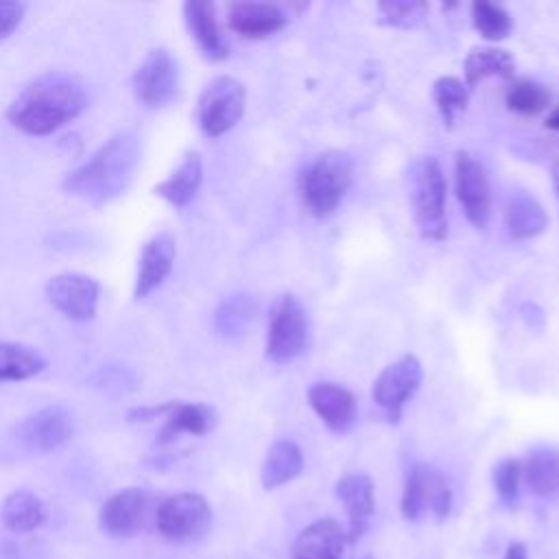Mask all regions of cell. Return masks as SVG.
Segmentation results:
<instances>
[{
  "label": "cell",
  "instance_id": "obj_8",
  "mask_svg": "<svg viewBox=\"0 0 559 559\" xmlns=\"http://www.w3.org/2000/svg\"><path fill=\"white\" fill-rule=\"evenodd\" d=\"M308 345V317L304 306L293 295H284L269 323L266 334V356L277 362H290L304 354Z\"/></svg>",
  "mask_w": 559,
  "mask_h": 559
},
{
  "label": "cell",
  "instance_id": "obj_25",
  "mask_svg": "<svg viewBox=\"0 0 559 559\" xmlns=\"http://www.w3.org/2000/svg\"><path fill=\"white\" fill-rule=\"evenodd\" d=\"M301 467H304V454H301L299 445L293 441H286V439L275 441L269 448L266 459L262 463V472H260L262 487L275 489V487L286 485L301 474Z\"/></svg>",
  "mask_w": 559,
  "mask_h": 559
},
{
  "label": "cell",
  "instance_id": "obj_37",
  "mask_svg": "<svg viewBox=\"0 0 559 559\" xmlns=\"http://www.w3.org/2000/svg\"><path fill=\"white\" fill-rule=\"evenodd\" d=\"M170 411V402H164V404H146V406H135L127 413V421L131 424H146V421H153L157 417H166V413Z\"/></svg>",
  "mask_w": 559,
  "mask_h": 559
},
{
  "label": "cell",
  "instance_id": "obj_21",
  "mask_svg": "<svg viewBox=\"0 0 559 559\" xmlns=\"http://www.w3.org/2000/svg\"><path fill=\"white\" fill-rule=\"evenodd\" d=\"M347 542L345 531L332 518L308 524L293 544V559H341Z\"/></svg>",
  "mask_w": 559,
  "mask_h": 559
},
{
  "label": "cell",
  "instance_id": "obj_13",
  "mask_svg": "<svg viewBox=\"0 0 559 559\" xmlns=\"http://www.w3.org/2000/svg\"><path fill=\"white\" fill-rule=\"evenodd\" d=\"M72 413L61 404L44 406L26 415L15 435L31 452H52L72 439Z\"/></svg>",
  "mask_w": 559,
  "mask_h": 559
},
{
  "label": "cell",
  "instance_id": "obj_24",
  "mask_svg": "<svg viewBox=\"0 0 559 559\" xmlns=\"http://www.w3.org/2000/svg\"><path fill=\"white\" fill-rule=\"evenodd\" d=\"M465 72V85L476 87L485 79L498 76V79H513L515 74V61L509 50L504 48H493V46H483V48H472L469 55L465 57L463 63Z\"/></svg>",
  "mask_w": 559,
  "mask_h": 559
},
{
  "label": "cell",
  "instance_id": "obj_38",
  "mask_svg": "<svg viewBox=\"0 0 559 559\" xmlns=\"http://www.w3.org/2000/svg\"><path fill=\"white\" fill-rule=\"evenodd\" d=\"M504 559H528L526 544H524V542H511V544L507 546Z\"/></svg>",
  "mask_w": 559,
  "mask_h": 559
},
{
  "label": "cell",
  "instance_id": "obj_6",
  "mask_svg": "<svg viewBox=\"0 0 559 559\" xmlns=\"http://www.w3.org/2000/svg\"><path fill=\"white\" fill-rule=\"evenodd\" d=\"M245 85L234 76H218L210 81L199 96V127L205 135L216 138L238 124L245 114Z\"/></svg>",
  "mask_w": 559,
  "mask_h": 559
},
{
  "label": "cell",
  "instance_id": "obj_10",
  "mask_svg": "<svg viewBox=\"0 0 559 559\" xmlns=\"http://www.w3.org/2000/svg\"><path fill=\"white\" fill-rule=\"evenodd\" d=\"M421 380V365L411 354L382 369L373 382V402L384 411L389 421H397L402 417L406 402L419 391Z\"/></svg>",
  "mask_w": 559,
  "mask_h": 559
},
{
  "label": "cell",
  "instance_id": "obj_39",
  "mask_svg": "<svg viewBox=\"0 0 559 559\" xmlns=\"http://www.w3.org/2000/svg\"><path fill=\"white\" fill-rule=\"evenodd\" d=\"M546 127H548V129L559 131V105L548 114V118H546Z\"/></svg>",
  "mask_w": 559,
  "mask_h": 559
},
{
  "label": "cell",
  "instance_id": "obj_4",
  "mask_svg": "<svg viewBox=\"0 0 559 559\" xmlns=\"http://www.w3.org/2000/svg\"><path fill=\"white\" fill-rule=\"evenodd\" d=\"M411 205L415 223L424 238L441 240L448 234L445 223V175L435 157H419L411 173Z\"/></svg>",
  "mask_w": 559,
  "mask_h": 559
},
{
  "label": "cell",
  "instance_id": "obj_17",
  "mask_svg": "<svg viewBox=\"0 0 559 559\" xmlns=\"http://www.w3.org/2000/svg\"><path fill=\"white\" fill-rule=\"evenodd\" d=\"M183 22L190 37L199 46L201 55L210 61H223L229 55V46L216 20V7L207 0L183 2Z\"/></svg>",
  "mask_w": 559,
  "mask_h": 559
},
{
  "label": "cell",
  "instance_id": "obj_28",
  "mask_svg": "<svg viewBox=\"0 0 559 559\" xmlns=\"http://www.w3.org/2000/svg\"><path fill=\"white\" fill-rule=\"evenodd\" d=\"M46 367L39 349L26 343L0 341V382H20L37 376Z\"/></svg>",
  "mask_w": 559,
  "mask_h": 559
},
{
  "label": "cell",
  "instance_id": "obj_34",
  "mask_svg": "<svg viewBox=\"0 0 559 559\" xmlns=\"http://www.w3.org/2000/svg\"><path fill=\"white\" fill-rule=\"evenodd\" d=\"M520 480H522V461H518V459H502L493 467V489H496L498 498L507 507H515L518 504Z\"/></svg>",
  "mask_w": 559,
  "mask_h": 559
},
{
  "label": "cell",
  "instance_id": "obj_30",
  "mask_svg": "<svg viewBox=\"0 0 559 559\" xmlns=\"http://www.w3.org/2000/svg\"><path fill=\"white\" fill-rule=\"evenodd\" d=\"M255 304L249 295H229L223 299L214 312V325L223 336L240 334L253 319Z\"/></svg>",
  "mask_w": 559,
  "mask_h": 559
},
{
  "label": "cell",
  "instance_id": "obj_2",
  "mask_svg": "<svg viewBox=\"0 0 559 559\" xmlns=\"http://www.w3.org/2000/svg\"><path fill=\"white\" fill-rule=\"evenodd\" d=\"M138 164V135L131 131L116 133L85 164L66 175L63 190L94 205L109 203L127 190Z\"/></svg>",
  "mask_w": 559,
  "mask_h": 559
},
{
  "label": "cell",
  "instance_id": "obj_9",
  "mask_svg": "<svg viewBox=\"0 0 559 559\" xmlns=\"http://www.w3.org/2000/svg\"><path fill=\"white\" fill-rule=\"evenodd\" d=\"M153 513V493L142 487H127L109 496L98 511V528L116 539L133 537Z\"/></svg>",
  "mask_w": 559,
  "mask_h": 559
},
{
  "label": "cell",
  "instance_id": "obj_16",
  "mask_svg": "<svg viewBox=\"0 0 559 559\" xmlns=\"http://www.w3.org/2000/svg\"><path fill=\"white\" fill-rule=\"evenodd\" d=\"M336 498L345 507L347 513V542H356L365 535L369 520L376 511V493L373 480L362 472H349L336 483Z\"/></svg>",
  "mask_w": 559,
  "mask_h": 559
},
{
  "label": "cell",
  "instance_id": "obj_14",
  "mask_svg": "<svg viewBox=\"0 0 559 559\" xmlns=\"http://www.w3.org/2000/svg\"><path fill=\"white\" fill-rule=\"evenodd\" d=\"M135 98L148 107L166 105L177 92V66L166 48L151 50L133 74Z\"/></svg>",
  "mask_w": 559,
  "mask_h": 559
},
{
  "label": "cell",
  "instance_id": "obj_7",
  "mask_svg": "<svg viewBox=\"0 0 559 559\" xmlns=\"http://www.w3.org/2000/svg\"><path fill=\"white\" fill-rule=\"evenodd\" d=\"M400 509L406 520H419L424 513L445 520L452 509V489L445 476L430 465H413L404 483Z\"/></svg>",
  "mask_w": 559,
  "mask_h": 559
},
{
  "label": "cell",
  "instance_id": "obj_3",
  "mask_svg": "<svg viewBox=\"0 0 559 559\" xmlns=\"http://www.w3.org/2000/svg\"><path fill=\"white\" fill-rule=\"evenodd\" d=\"M354 177V164L343 151L317 155L301 175V199L310 214H332L347 194Z\"/></svg>",
  "mask_w": 559,
  "mask_h": 559
},
{
  "label": "cell",
  "instance_id": "obj_1",
  "mask_svg": "<svg viewBox=\"0 0 559 559\" xmlns=\"http://www.w3.org/2000/svg\"><path fill=\"white\" fill-rule=\"evenodd\" d=\"M87 107L85 87L70 74L48 72L31 81L9 105V122L28 135H48Z\"/></svg>",
  "mask_w": 559,
  "mask_h": 559
},
{
  "label": "cell",
  "instance_id": "obj_33",
  "mask_svg": "<svg viewBox=\"0 0 559 559\" xmlns=\"http://www.w3.org/2000/svg\"><path fill=\"white\" fill-rule=\"evenodd\" d=\"M382 20L397 28H415L426 20L428 4L421 0H384L378 2Z\"/></svg>",
  "mask_w": 559,
  "mask_h": 559
},
{
  "label": "cell",
  "instance_id": "obj_20",
  "mask_svg": "<svg viewBox=\"0 0 559 559\" xmlns=\"http://www.w3.org/2000/svg\"><path fill=\"white\" fill-rule=\"evenodd\" d=\"M216 424L212 406L201 402H170V411L164 417V426L157 435V443L166 445L177 441L181 435L203 437Z\"/></svg>",
  "mask_w": 559,
  "mask_h": 559
},
{
  "label": "cell",
  "instance_id": "obj_11",
  "mask_svg": "<svg viewBox=\"0 0 559 559\" xmlns=\"http://www.w3.org/2000/svg\"><path fill=\"white\" fill-rule=\"evenodd\" d=\"M46 297L66 319L90 321L98 310L100 284L85 273H59L48 280Z\"/></svg>",
  "mask_w": 559,
  "mask_h": 559
},
{
  "label": "cell",
  "instance_id": "obj_12",
  "mask_svg": "<svg viewBox=\"0 0 559 559\" xmlns=\"http://www.w3.org/2000/svg\"><path fill=\"white\" fill-rule=\"evenodd\" d=\"M454 186L459 203L463 205L465 218L476 227L483 229L489 223L491 214V190L489 179L480 162L469 155L467 151H459L454 159Z\"/></svg>",
  "mask_w": 559,
  "mask_h": 559
},
{
  "label": "cell",
  "instance_id": "obj_15",
  "mask_svg": "<svg viewBox=\"0 0 559 559\" xmlns=\"http://www.w3.org/2000/svg\"><path fill=\"white\" fill-rule=\"evenodd\" d=\"M175 255H177V240L170 231H159L144 242L140 262H138L135 286H133L135 299H144L157 286H162V282L173 271Z\"/></svg>",
  "mask_w": 559,
  "mask_h": 559
},
{
  "label": "cell",
  "instance_id": "obj_35",
  "mask_svg": "<svg viewBox=\"0 0 559 559\" xmlns=\"http://www.w3.org/2000/svg\"><path fill=\"white\" fill-rule=\"evenodd\" d=\"M92 384L107 391V393H129L135 389V376L131 369L120 365H107L100 367L92 378Z\"/></svg>",
  "mask_w": 559,
  "mask_h": 559
},
{
  "label": "cell",
  "instance_id": "obj_27",
  "mask_svg": "<svg viewBox=\"0 0 559 559\" xmlns=\"http://www.w3.org/2000/svg\"><path fill=\"white\" fill-rule=\"evenodd\" d=\"M522 476L528 489L537 496L559 491V448L542 445L531 450L522 463Z\"/></svg>",
  "mask_w": 559,
  "mask_h": 559
},
{
  "label": "cell",
  "instance_id": "obj_32",
  "mask_svg": "<svg viewBox=\"0 0 559 559\" xmlns=\"http://www.w3.org/2000/svg\"><path fill=\"white\" fill-rule=\"evenodd\" d=\"M432 98L443 122L452 124L454 116L467 107L469 94H467V85L461 79L439 76L432 85Z\"/></svg>",
  "mask_w": 559,
  "mask_h": 559
},
{
  "label": "cell",
  "instance_id": "obj_5",
  "mask_svg": "<svg viewBox=\"0 0 559 559\" xmlns=\"http://www.w3.org/2000/svg\"><path fill=\"white\" fill-rule=\"evenodd\" d=\"M155 524L164 539L175 544H190L210 531L212 507L201 493L179 491L159 502L155 509Z\"/></svg>",
  "mask_w": 559,
  "mask_h": 559
},
{
  "label": "cell",
  "instance_id": "obj_18",
  "mask_svg": "<svg viewBox=\"0 0 559 559\" xmlns=\"http://www.w3.org/2000/svg\"><path fill=\"white\" fill-rule=\"evenodd\" d=\"M286 13L271 2H234L227 9L229 28L247 39L269 37L286 26Z\"/></svg>",
  "mask_w": 559,
  "mask_h": 559
},
{
  "label": "cell",
  "instance_id": "obj_19",
  "mask_svg": "<svg viewBox=\"0 0 559 559\" xmlns=\"http://www.w3.org/2000/svg\"><path fill=\"white\" fill-rule=\"evenodd\" d=\"M308 402L332 432H347L356 419V400L341 384L314 382L308 389Z\"/></svg>",
  "mask_w": 559,
  "mask_h": 559
},
{
  "label": "cell",
  "instance_id": "obj_29",
  "mask_svg": "<svg viewBox=\"0 0 559 559\" xmlns=\"http://www.w3.org/2000/svg\"><path fill=\"white\" fill-rule=\"evenodd\" d=\"M504 103L511 111L522 116H535L550 105V92L531 79H513L507 85Z\"/></svg>",
  "mask_w": 559,
  "mask_h": 559
},
{
  "label": "cell",
  "instance_id": "obj_31",
  "mask_svg": "<svg viewBox=\"0 0 559 559\" xmlns=\"http://www.w3.org/2000/svg\"><path fill=\"white\" fill-rule=\"evenodd\" d=\"M472 24L480 37L489 41H500L511 35L513 20L509 11L493 2H474L472 4Z\"/></svg>",
  "mask_w": 559,
  "mask_h": 559
},
{
  "label": "cell",
  "instance_id": "obj_26",
  "mask_svg": "<svg viewBox=\"0 0 559 559\" xmlns=\"http://www.w3.org/2000/svg\"><path fill=\"white\" fill-rule=\"evenodd\" d=\"M2 524L13 533H31L46 520V507L39 496L26 489L11 491L0 509Z\"/></svg>",
  "mask_w": 559,
  "mask_h": 559
},
{
  "label": "cell",
  "instance_id": "obj_23",
  "mask_svg": "<svg viewBox=\"0 0 559 559\" xmlns=\"http://www.w3.org/2000/svg\"><path fill=\"white\" fill-rule=\"evenodd\" d=\"M504 225L515 238H535L546 229L548 216L533 194L515 190L504 205Z\"/></svg>",
  "mask_w": 559,
  "mask_h": 559
},
{
  "label": "cell",
  "instance_id": "obj_40",
  "mask_svg": "<svg viewBox=\"0 0 559 559\" xmlns=\"http://www.w3.org/2000/svg\"><path fill=\"white\" fill-rule=\"evenodd\" d=\"M555 183H557V192H559V164L555 168Z\"/></svg>",
  "mask_w": 559,
  "mask_h": 559
},
{
  "label": "cell",
  "instance_id": "obj_36",
  "mask_svg": "<svg viewBox=\"0 0 559 559\" xmlns=\"http://www.w3.org/2000/svg\"><path fill=\"white\" fill-rule=\"evenodd\" d=\"M24 11V2H0V41L7 39L20 26Z\"/></svg>",
  "mask_w": 559,
  "mask_h": 559
},
{
  "label": "cell",
  "instance_id": "obj_22",
  "mask_svg": "<svg viewBox=\"0 0 559 559\" xmlns=\"http://www.w3.org/2000/svg\"><path fill=\"white\" fill-rule=\"evenodd\" d=\"M201 181H203L201 155L197 151H188L183 153L177 168L164 181H159L153 188V192L164 201H168L170 205L181 207L194 199Z\"/></svg>",
  "mask_w": 559,
  "mask_h": 559
}]
</instances>
